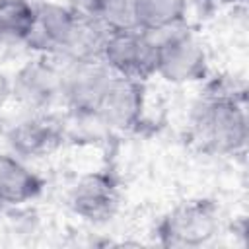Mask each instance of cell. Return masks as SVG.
Masks as SVG:
<instances>
[{
    "label": "cell",
    "mask_w": 249,
    "mask_h": 249,
    "mask_svg": "<svg viewBox=\"0 0 249 249\" xmlns=\"http://www.w3.org/2000/svg\"><path fill=\"white\" fill-rule=\"evenodd\" d=\"M99 60L115 76L144 82L156 74V43L140 29L109 31L101 45Z\"/></svg>",
    "instance_id": "5"
},
{
    "label": "cell",
    "mask_w": 249,
    "mask_h": 249,
    "mask_svg": "<svg viewBox=\"0 0 249 249\" xmlns=\"http://www.w3.org/2000/svg\"><path fill=\"white\" fill-rule=\"evenodd\" d=\"M62 66L51 54H39L23 62L10 78V97L23 111H47L60 101Z\"/></svg>",
    "instance_id": "4"
},
{
    "label": "cell",
    "mask_w": 249,
    "mask_h": 249,
    "mask_svg": "<svg viewBox=\"0 0 249 249\" xmlns=\"http://www.w3.org/2000/svg\"><path fill=\"white\" fill-rule=\"evenodd\" d=\"M35 16L37 10L31 0H0V43L25 45L33 31Z\"/></svg>",
    "instance_id": "12"
},
{
    "label": "cell",
    "mask_w": 249,
    "mask_h": 249,
    "mask_svg": "<svg viewBox=\"0 0 249 249\" xmlns=\"http://www.w3.org/2000/svg\"><path fill=\"white\" fill-rule=\"evenodd\" d=\"M10 97V80L0 74V107L6 103V99Z\"/></svg>",
    "instance_id": "14"
},
{
    "label": "cell",
    "mask_w": 249,
    "mask_h": 249,
    "mask_svg": "<svg viewBox=\"0 0 249 249\" xmlns=\"http://www.w3.org/2000/svg\"><path fill=\"white\" fill-rule=\"evenodd\" d=\"M220 228V210L212 200H191L169 210L158 224L156 233L163 247L206 245Z\"/></svg>",
    "instance_id": "3"
},
{
    "label": "cell",
    "mask_w": 249,
    "mask_h": 249,
    "mask_svg": "<svg viewBox=\"0 0 249 249\" xmlns=\"http://www.w3.org/2000/svg\"><path fill=\"white\" fill-rule=\"evenodd\" d=\"M156 43V74L169 84L202 80L208 70L202 41L183 25L148 33Z\"/></svg>",
    "instance_id": "2"
},
{
    "label": "cell",
    "mask_w": 249,
    "mask_h": 249,
    "mask_svg": "<svg viewBox=\"0 0 249 249\" xmlns=\"http://www.w3.org/2000/svg\"><path fill=\"white\" fill-rule=\"evenodd\" d=\"M68 204L88 222H107L119 208V187L111 173L93 171L76 181L70 189Z\"/></svg>",
    "instance_id": "8"
},
{
    "label": "cell",
    "mask_w": 249,
    "mask_h": 249,
    "mask_svg": "<svg viewBox=\"0 0 249 249\" xmlns=\"http://www.w3.org/2000/svg\"><path fill=\"white\" fill-rule=\"evenodd\" d=\"M2 208H4V202L0 200V214H2Z\"/></svg>",
    "instance_id": "16"
},
{
    "label": "cell",
    "mask_w": 249,
    "mask_h": 249,
    "mask_svg": "<svg viewBox=\"0 0 249 249\" xmlns=\"http://www.w3.org/2000/svg\"><path fill=\"white\" fill-rule=\"evenodd\" d=\"M115 74L99 58H74L62 66L60 101L72 115H95Z\"/></svg>",
    "instance_id": "6"
},
{
    "label": "cell",
    "mask_w": 249,
    "mask_h": 249,
    "mask_svg": "<svg viewBox=\"0 0 249 249\" xmlns=\"http://www.w3.org/2000/svg\"><path fill=\"white\" fill-rule=\"evenodd\" d=\"M45 181L16 154L0 152V200L10 206L31 202L43 193Z\"/></svg>",
    "instance_id": "10"
},
{
    "label": "cell",
    "mask_w": 249,
    "mask_h": 249,
    "mask_svg": "<svg viewBox=\"0 0 249 249\" xmlns=\"http://www.w3.org/2000/svg\"><path fill=\"white\" fill-rule=\"evenodd\" d=\"M6 138L18 158H39L64 138V124L43 111H27L8 128Z\"/></svg>",
    "instance_id": "9"
},
{
    "label": "cell",
    "mask_w": 249,
    "mask_h": 249,
    "mask_svg": "<svg viewBox=\"0 0 249 249\" xmlns=\"http://www.w3.org/2000/svg\"><path fill=\"white\" fill-rule=\"evenodd\" d=\"M187 0H136V29L144 33L183 25Z\"/></svg>",
    "instance_id": "11"
},
{
    "label": "cell",
    "mask_w": 249,
    "mask_h": 249,
    "mask_svg": "<svg viewBox=\"0 0 249 249\" xmlns=\"http://www.w3.org/2000/svg\"><path fill=\"white\" fill-rule=\"evenodd\" d=\"M247 113L241 99L212 91L193 109L195 140L208 152L235 154L247 144Z\"/></svg>",
    "instance_id": "1"
},
{
    "label": "cell",
    "mask_w": 249,
    "mask_h": 249,
    "mask_svg": "<svg viewBox=\"0 0 249 249\" xmlns=\"http://www.w3.org/2000/svg\"><path fill=\"white\" fill-rule=\"evenodd\" d=\"M218 2H243V0H218Z\"/></svg>",
    "instance_id": "15"
},
{
    "label": "cell",
    "mask_w": 249,
    "mask_h": 249,
    "mask_svg": "<svg viewBox=\"0 0 249 249\" xmlns=\"http://www.w3.org/2000/svg\"><path fill=\"white\" fill-rule=\"evenodd\" d=\"M95 19L107 31L136 29V0H97Z\"/></svg>",
    "instance_id": "13"
},
{
    "label": "cell",
    "mask_w": 249,
    "mask_h": 249,
    "mask_svg": "<svg viewBox=\"0 0 249 249\" xmlns=\"http://www.w3.org/2000/svg\"><path fill=\"white\" fill-rule=\"evenodd\" d=\"M142 111L144 84L134 78L113 76L95 115L109 130H128L140 123Z\"/></svg>",
    "instance_id": "7"
}]
</instances>
